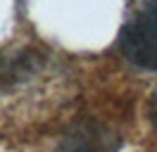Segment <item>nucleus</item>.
<instances>
[{
	"label": "nucleus",
	"instance_id": "obj_4",
	"mask_svg": "<svg viewBox=\"0 0 157 152\" xmlns=\"http://www.w3.org/2000/svg\"><path fill=\"white\" fill-rule=\"evenodd\" d=\"M147 121H150V128H152V133L157 138V88L147 100Z\"/></svg>",
	"mask_w": 157,
	"mask_h": 152
},
{
	"label": "nucleus",
	"instance_id": "obj_2",
	"mask_svg": "<svg viewBox=\"0 0 157 152\" xmlns=\"http://www.w3.org/2000/svg\"><path fill=\"white\" fill-rule=\"evenodd\" d=\"M124 138L95 116H83L69 126L59 142V152H119Z\"/></svg>",
	"mask_w": 157,
	"mask_h": 152
},
{
	"label": "nucleus",
	"instance_id": "obj_3",
	"mask_svg": "<svg viewBox=\"0 0 157 152\" xmlns=\"http://www.w3.org/2000/svg\"><path fill=\"white\" fill-rule=\"evenodd\" d=\"M43 64V55L33 48H19L10 55L0 57V88L17 86L26 81L31 74H36Z\"/></svg>",
	"mask_w": 157,
	"mask_h": 152
},
{
	"label": "nucleus",
	"instance_id": "obj_1",
	"mask_svg": "<svg viewBox=\"0 0 157 152\" xmlns=\"http://www.w3.org/2000/svg\"><path fill=\"white\" fill-rule=\"evenodd\" d=\"M119 50L128 64L143 71H157V0H145L126 19Z\"/></svg>",
	"mask_w": 157,
	"mask_h": 152
}]
</instances>
